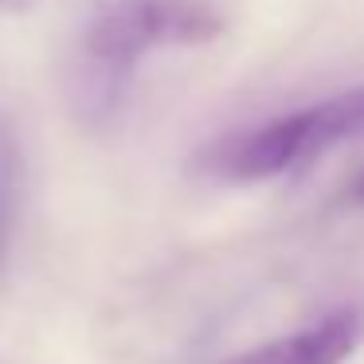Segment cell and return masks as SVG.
<instances>
[{"instance_id":"1","label":"cell","mask_w":364,"mask_h":364,"mask_svg":"<svg viewBox=\"0 0 364 364\" xmlns=\"http://www.w3.org/2000/svg\"><path fill=\"white\" fill-rule=\"evenodd\" d=\"M223 32L208 0H110L82 36V63L95 106L118 98L122 79L137 59L161 48H204Z\"/></svg>"},{"instance_id":"6","label":"cell","mask_w":364,"mask_h":364,"mask_svg":"<svg viewBox=\"0 0 364 364\" xmlns=\"http://www.w3.org/2000/svg\"><path fill=\"white\" fill-rule=\"evenodd\" d=\"M24 4H32V0H0V9H24Z\"/></svg>"},{"instance_id":"4","label":"cell","mask_w":364,"mask_h":364,"mask_svg":"<svg viewBox=\"0 0 364 364\" xmlns=\"http://www.w3.org/2000/svg\"><path fill=\"white\" fill-rule=\"evenodd\" d=\"M20 188H24V173H20L16 145L0 129V267H4V255H9V235H12V220H16Z\"/></svg>"},{"instance_id":"3","label":"cell","mask_w":364,"mask_h":364,"mask_svg":"<svg viewBox=\"0 0 364 364\" xmlns=\"http://www.w3.org/2000/svg\"><path fill=\"white\" fill-rule=\"evenodd\" d=\"M364 341V309L341 306L325 314L321 321L306 325L298 333H286L259 348H247L243 356L223 364H345Z\"/></svg>"},{"instance_id":"2","label":"cell","mask_w":364,"mask_h":364,"mask_svg":"<svg viewBox=\"0 0 364 364\" xmlns=\"http://www.w3.org/2000/svg\"><path fill=\"white\" fill-rule=\"evenodd\" d=\"M364 134V87L341 90V95L314 102L306 110L282 114L255 129L231 134L215 141L200 157V168L228 184H255L282 176L306 161L329 153L333 145L353 141Z\"/></svg>"},{"instance_id":"5","label":"cell","mask_w":364,"mask_h":364,"mask_svg":"<svg viewBox=\"0 0 364 364\" xmlns=\"http://www.w3.org/2000/svg\"><path fill=\"white\" fill-rule=\"evenodd\" d=\"M353 200H356V204H364V173L356 176V184H353Z\"/></svg>"}]
</instances>
